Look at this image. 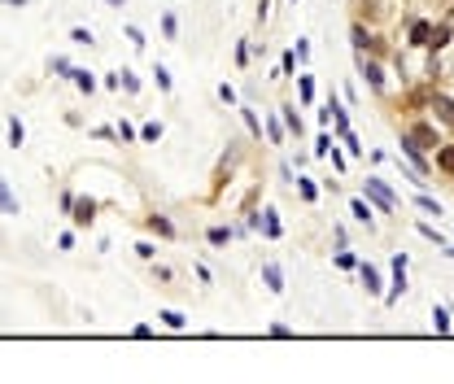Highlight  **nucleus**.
Returning <instances> with one entry per match:
<instances>
[{"label": "nucleus", "instance_id": "obj_1", "mask_svg": "<svg viewBox=\"0 0 454 384\" xmlns=\"http://www.w3.org/2000/svg\"><path fill=\"white\" fill-rule=\"evenodd\" d=\"M363 197L376 206V214H398V192H393L385 179L367 175V179H363Z\"/></svg>", "mask_w": 454, "mask_h": 384}, {"label": "nucleus", "instance_id": "obj_2", "mask_svg": "<svg viewBox=\"0 0 454 384\" xmlns=\"http://www.w3.org/2000/svg\"><path fill=\"white\" fill-rule=\"evenodd\" d=\"M354 66H358V75H363V83H367L372 92H385V88H389V75H385V66H380V57L354 53Z\"/></svg>", "mask_w": 454, "mask_h": 384}, {"label": "nucleus", "instance_id": "obj_3", "mask_svg": "<svg viewBox=\"0 0 454 384\" xmlns=\"http://www.w3.org/2000/svg\"><path fill=\"white\" fill-rule=\"evenodd\" d=\"M406 267H411V258L406 254H393V280L385 288V306H398L402 293H406Z\"/></svg>", "mask_w": 454, "mask_h": 384}, {"label": "nucleus", "instance_id": "obj_4", "mask_svg": "<svg viewBox=\"0 0 454 384\" xmlns=\"http://www.w3.org/2000/svg\"><path fill=\"white\" fill-rule=\"evenodd\" d=\"M406 136H411L415 144H420L424 153H437V144H441V131H437V123H424V118H415V123L406 127Z\"/></svg>", "mask_w": 454, "mask_h": 384}, {"label": "nucleus", "instance_id": "obj_5", "mask_svg": "<svg viewBox=\"0 0 454 384\" xmlns=\"http://www.w3.org/2000/svg\"><path fill=\"white\" fill-rule=\"evenodd\" d=\"M433 27H437V22H428V18H406V44H411V48H428V44H433Z\"/></svg>", "mask_w": 454, "mask_h": 384}, {"label": "nucleus", "instance_id": "obj_6", "mask_svg": "<svg viewBox=\"0 0 454 384\" xmlns=\"http://www.w3.org/2000/svg\"><path fill=\"white\" fill-rule=\"evenodd\" d=\"M350 40H354V53H385V44H380V35H372L363 27V22H350Z\"/></svg>", "mask_w": 454, "mask_h": 384}, {"label": "nucleus", "instance_id": "obj_7", "mask_svg": "<svg viewBox=\"0 0 454 384\" xmlns=\"http://www.w3.org/2000/svg\"><path fill=\"white\" fill-rule=\"evenodd\" d=\"M428 110H433V118H437L441 127L454 131V96H446V92L433 88V96H428Z\"/></svg>", "mask_w": 454, "mask_h": 384}, {"label": "nucleus", "instance_id": "obj_8", "mask_svg": "<svg viewBox=\"0 0 454 384\" xmlns=\"http://www.w3.org/2000/svg\"><path fill=\"white\" fill-rule=\"evenodd\" d=\"M97 210H101V201H97V197H75L70 223H75V227H92V223H97Z\"/></svg>", "mask_w": 454, "mask_h": 384}, {"label": "nucleus", "instance_id": "obj_9", "mask_svg": "<svg viewBox=\"0 0 454 384\" xmlns=\"http://www.w3.org/2000/svg\"><path fill=\"white\" fill-rule=\"evenodd\" d=\"M280 118H284V127H289V136L302 144V136H306V123H302V114H297V105L293 101H284L280 105Z\"/></svg>", "mask_w": 454, "mask_h": 384}, {"label": "nucleus", "instance_id": "obj_10", "mask_svg": "<svg viewBox=\"0 0 454 384\" xmlns=\"http://www.w3.org/2000/svg\"><path fill=\"white\" fill-rule=\"evenodd\" d=\"M350 214H354V223H363L367 232H372L376 227V206L367 197H350Z\"/></svg>", "mask_w": 454, "mask_h": 384}, {"label": "nucleus", "instance_id": "obj_11", "mask_svg": "<svg viewBox=\"0 0 454 384\" xmlns=\"http://www.w3.org/2000/svg\"><path fill=\"white\" fill-rule=\"evenodd\" d=\"M262 127H267V140H271V144H289V140H293L289 127H284V118H280V110H271L267 118H262Z\"/></svg>", "mask_w": 454, "mask_h": 384}, {"label": "nucleus", "instance_id": "obj_12", "mask_svg": "<svg viewBox=\"0 0 454 384\" xmlns=\"http://www.w3.org/2000/svg\"><path fill=\"white\" fill-rule=\"evenodd\" d=\"M358 280H363V288L372 297H385V280H380V271L372 267V262H358Z\"/></svg>", "mask_w": 454, "mask_h": 384}, {"label": "nucleus", "instance_id": "obj_13", "mask_svg": "<svg viewBox=\"0 0 454 384\" xmlns=\"http://www.w3.org/2000/svg\"><path fill=\"white\" fill-rule=\"evenodd\" d=\"M145 227H149L153 236H162V240H175L179 236V227L166 219V214H145Z\"/></svg>", "mask_w": 454, "mask_h": 384}, {"label": "nucleus", "instance_id": "obj_14", "mask_svg": "<svg viewBox=\"0 0 454 384\" xmlns=\"http://www.w3.org/2000/svg\"><path fill=\"white\" fill-rule=\"evenodd\" d=\"M433 166H437V175L454 179V144H437V153H433Z\"/></svg>", "mask_w": 454, "mask_h": 384}, {"label": "nucleus", "instance_id": "obj_15", "mask_svg": "<svg viewBox=\"0 0 454 384\" xmlns=\"http://www.w3.org/2000/svg\"><path fill=\"white\" fill-rule=\"evenodd\" d=\"M262 284H267V293H271V297H280V293H284V271L276 267V262H262Z\"/></svg>", "mask_w": 454, "mask_h": 384}, {"label": "nucleus", "instance_id": "obj_16", "mask_svg": "<svg viewBox=\"0 0 454 384\" xmlns=\"http://www.w3.org/2000/svg\"><path fill=\"white\" fill-rule=\"evenodd\" d=\"M258 227H262V232H267V240H280V236H284V223H280V214L271 210V206L258 214Z\"/></svg>", "mask_w": 454, "mask_h": 384}, {"label": "nucleus", "instance_id": "obj_17", "mask_svg": "<svg viewBox=\"0 0 454 384\" xmlns=\"http://www.w3.org/2000/svg\"><path fill=\"white\" fill-rule=\"evenodd\" d=\"M0 214H9V219H18V214H22V201L14 197L9 179H0Z\"/></svg>", "mask_w": 454, "mask_h": 384}, {"label": "nucleus", "instance_id": "obj_18", "mask_svg": "<svg viewBox=\"0 0 454 384\" xmlns=\"http://www.w3.org/2000/svg\"><path fill=\"white\" fill-rule=\"evenodd\" d=\"M236 114H241L245 118V131H249V136H254V140H262V131H267V127H262V118H258V110H254V105H236Z\"/></svg>", "mask_w": 454, "mask_h": 384}, {"label": "nucleus", "instance_id": "obj_19", "mask_svg": "<svg viewBox=\"0 0 454 384\" xmlns=\"http://www.w3.org/2000/svg\"><path fill=\"white\" fill-rule=\"evenodd\" d=\"M450 40H454V22L446 18V22H437V27H433V44H428V53H441V48H450Z\"/></svg>", "mask_w": 454, "mask_h": 384}, {"label": "nucleus", "instance_id": "obj_20", "mask_svg": "<svg viewBox=\"0 0 454 384\" xmlns=\"http://www.w3.org/2000/svg\"><path fill=\"white\" fill-rule=\"evenodd\" d=\"M5 127H9V149H14V153H18V149H27V127H22V118H18V114H9V123H5Z\"/></svg>", "mask_w": 454, "mask_h": 384}, {"label": "nucleus", "instance_id": "obj_21", "mask_svg": "<svg viewBox=\"0 0 454 384\" xmlns=\"http://www.w3.org/2000/svg\"><path fill=\"white\" fill-rule=\"evenodd\" d=\"M70 83H75V88H79L83 96H92V92H97V75H92V70H83V66L70 70Z\"/></svg>", "mask_w": 454, "mask_h": 384}, {"label": "nucleus", "instance_id": "obj_22", "mask_svg": "<svg viewBox=\"0 0 454 384\" xmlns=\"http://www.w3.org/2000/svg\"><path fill=\"white\" fill-rule=\"evenodd\" d=\"M158 323H162V328H171V332H184V328H188V315H184V310H171V306H166V310H158Z\"/></svg>", "mask_w": 454, "mask_h": 384}, {"label": "nucleus", "instance_id": "obj_23", "mask_svg": "<svg viewBox=\"0 0 454 384\" xmlns=\"http://www.w3.org/2000/svg\"><path fill=\"white\" fill-rule=\"evenodd\" d=\"M293 188H297V192H302V201H306V206H315V201H319V188H315V179H306V175H297V179H293Z\"/></svg>", "mask_w": 454, "mask_h": 384}, {"label": "nucleus", "instance_id": "obj_24", "mask_svg": "<svg viewBox=\"0 0 454 384\" xmlns=\"http://www.w3.org/2000/svg\"><path fill=\"white\" fill-rule=\"evenodd\" d=\"M153 83H158V92H166V96L175 92V79H171V70H166L162 62H153Z\"/></svg>", "mask_w": 454, "mask_h": 384}, {"label": "nucleus", "instance_id": "obj_25", "mask_svg": "<svg viewBox=\"0 0 454 384\" xmlns=\"http://www.w3.org/2000/svg\"><path fill=\"white\" fill-rule=\"evenodd\" d=\"M232 236H236V227H210V232H206V240H210V245H214V249H223V245H232Z\"/></svg>", "mask_w": 454, "mask_h": 384}, {"label": "nucleus", "instance_id": "obj_26", "mask_svg": "<svg viewBox=\"0 0 454 384\" xmlns=\"http://www.w3.org/2000/svg\"><path fill=\"white\" fill-rule=\"evenodd\" d=\"M297 96H302L306 110L315 105V79H310V75H297Z\"/></svg>", "mask_w": 454, "mask_h": 384}, {"label": "nucleus", "instance_id": "obj_27", "mask_svg": "<svg viewBox=\"0 0 454 384\" xmlns=\"http://www.w3.org/2000/svg\"><path fill=\"white\" fill-rule=\"evenodd\" d=\"M70 44L92 48V44H97V35H92V27H70Z\"/></svg>", "mask_w": 454, "mask_h": 384}, {"label": "nucleus", "instance_id": "obj_28", "mask_svg": "<svg viewBox=\"0 0 454 384\" xmlns=\"http://www.w3.org/2000/svg\"><path fill=\"white\" fill-rule=\"evenodd\" d=\"M70 70H75V62H70V57H49V75L70 79Z\"/></svg>", "mask_w": 454, "mask_h": 384}, {"label": "nucleus", "instance_id": "obj_29", "mask_svg": "<svg viewBox=\"0 0 454 384\" xmlns=\"http://www.w3.org/2000/svg\"><path fill=\"white\" fill-rule=\"evenodd\" d=\"M415 206H420L424 214H437V219H441V214H446V206H441L437 197H428V192H420V197H415Z\"/></svg>", "mask_w": 454, "mask_h": 384}, {"label": "nucleus", "instance_id": "obj_30", "mask_svg": "<svg viewBox=\"0 0 454 384\" xmlns=\"http://www.w3.org/2000/svg\"><path fill=\"white\" fill-rule=\"evenodd\" d=\"M118 140H123V144H140V127H131L127 118H118Z\"/></svg>", "mask_w": 454, "mask_h": 384}, {"label": "nucleus", "instance_id": "obj_31", "mask_svg": "<svg viewBox=\"0 0 454 384\" xmlns=\"http://www.w3.org/2000/svg\"><path fill=\"white\" fill-rule=\"evenodd\" d=\"M162 131H166L162 123H145V127H140V144H158V140H162Z\"/></svg>", "mask_w": 454, "mask_h": 384}, {"label": "nucleus", "instance_id": "obj_32", "mask_svg": "<svg viewBox=\"0 0 454 384\" xmlns=\"http://www.w3.org/2000/svg\"><path fill=\"white\" fill-rule=\"evenodd\" d=\"M162 35H166V40H179V18L171 14V9L162 14Z\"/></svg>", "mask_w": 454, "mask_h": 384}, {"label": "nucleus", "instance_id": "obj_33", "mask_svg": "<svg viewBox=\"0 0 454 384\" xmlns=\"http://www.w3.org/2000/svg\"><path fill=\"white\" fill-rule=\"evenodd\" d=\"M433 328H437L441 336L450 332V310H446V306H433Z\"/></svg>", "mask_w": 454, "mask_h": 384}, {"label": "nucleus", "instance_id": "obj_34", "mask_svg": "<svg viewBox=\"0 0 454 384\" xmlns=\"http://www.w3.org/2000/svg\"><path fill=\"white\" fill-rule=\"evenodd\" d=\"M118 79H123V92H127V96H136V92H140V75H131L127 66L118 70Z\"/></svg>", "mask_w": 454, "mask_h": 384}, {"label": "nucleus", "instance_id": "obj_35", "mask_svg": "<svg viewBox=\"0 0 454 384\" xmlns=\"http://www.w3.org/2000/svg\"><path fill=\"white\" fill-rule=\"evenodd\" d=\"M249 57H254V44H249V40H236V66H249Z\"/></svg>", "mask_w": 454, "mask_h": 384}, {"label": "nucleus", "instance_id": "obj_36", "mask_svg": "<svg viewBox=\"0 0 454 384\" xmlns=\"http://www.w3.org/2000/svg\"><path fill=\"white\" fill-rule=\"evenodd\" d=\"M293 70H297V53H284V57H280V70H276V79H289Z\"/></svg>", "mask_w": 454, "mask_h": 384}, {"label": "nucleus", "instance_id": "obj_37", "mask_svg": "<svg viewBox=\"0 0 454 384\" xmlns=\"http://www.w3.org/2000/svg\"><path fill=\"white\" fill-rule=\"evenodd\" d=\"M219 101L236 110V105H241V96H236V88H232V83H219Z\"/></svg>", "mask_w": 454, "mask_h": 384}, {"label": "nucleus", "instance_id": "obj_38", "mask_svg": "<svg viewBox=\"0 0 454 384\" xmlns=\"http://www.w3.org/2000/svg\"><path fill=\"white\" fill-rule=\"evenodd\" d=\"M136 258L153 262V258H158V245H153V240H136Z\"/></svg>", "mask_w": 454, "mask_h": 384}, {"label": "nucleus", "instance_id": "obj_39", "mask_svg": "<svg viewBox=\"0 0 454 384\" xmlns=\"http://www.w3.org/2000/svg\"><path fill=\"white\" fill-rule=\"evenodd\" d=\"M420 236H424V240H433V245H437V249H441V245H446V236H441V232H437V227H433V223H420Z\"/></svg>", "mask_w": 454, "mask_h": 384}, {"label": "nucleus", "instance_id": "obj_40", "mask_svg": "<svg viewBox=\"0 0 454 384\" xmlns=\"http://www.w3.org/2000/svg\"><path fill=\"white\" fill-rule=\"evenodd\" d=\"M337 267H341V271H358V254H350V249H341V254H337Z\"/></svg>", "mask_w": 454, "mask_h": 384}, {"label": "nucleus", "instance_id": "obj_41", "mask_svg": "<svg viewBox=\"0 0 454 384\" xmlns=\"http://www.w3.org/2000/svg\"><path fill=\"white\" fill-rule=\"evenodd\" d=\"M328 149H332V131H319V140H315V158H328Z\"/></svg>", "mask_w": 454, "mask_h": 384}, {"label": "nucleus", "instance_id": "obj_42", "mask_svg": "<svg viewBox=\"0 0 454 384\" xmlns=\"http://www.w3.org/2000/svg\"><path fill=\"white\" fill-rule=\"evenodd\" d=\"M153 280H158V284H171V280H175V271H171V267H162V262H153Z\"/></svg>", "mask_w": 454, "mask_h": 384}, {"label": "nucleus", "instance_id": "obj_43", "mask_svg": "<svg viewBox=\"0 0 454 384\" xmlns=\"http://www.w3.org/2000/svg\"><path fill=\"white\" fill-rule=\"evenodd\" d=\"M57 210H62V214H70V210H75V192H62V197H57Z\"/></svg>", "mask_w": 454, "mask_h": 384}, {"label": "nucleus", "instance_id": "obj_44", "mask_svg": "<svg viewBox=\"0 0 454 384\" xmlns=\"http://www.w3.org/2000/svg\"><path fill=\"white\" fill-rule=\"evenodd\" d=\"M127 40H131V48H145L149 40H145V31H140V27H127Z\"/></svg>", "mask_w": 454, "mask_h": 384}, {"label": "nucleus", "instance_id": "obj_45", "mask_svg": "<svg viewBox=\"0 0 454 384\" xmlns=\"http://www.w3.org/2000/svg\"><path fill=\"white\" fill-rule=\"evenodd\" d=\"M341 144H350V153H354V158H358V153H363V140H358L354 131H345V136H341Z\"/></svg>", "mask_w": 454, "mask_h": 384}, {"label": "nucleus", "instance_id": "obj_46", "mask_svg": "<svg viewBox=\"0 0 454 384\" xmlns=\"http://www.w3.org/2000/svg\"><path fill=\"white\" fill-rule=\"evenodd\" d=\"M267 336H276V341H284V336H293V328H289V323H271V328H267Z\"/></svg>", "mask_w": 454, "mask_h": 384}, {"label": "nucleus", "instance_id": "obj_47", "mask_svg": "<svg viewBox=\"0 0 454 384\" xmlns=\"http://www.w3.org/2000/svg\"><path fill=\"white\" fill-rule=\"evenodd\" d=\"M57 249L70 254V249H75V232H62V236H57Z\"/></svg>", "mask_w": 454, "mask_h": 384}, {"label": "nucleus", "instance_id": "obj_48", "mask_svg": "<svg viewBox=\"0 0 454 384\" xmlns=\"http://www.w3.org/2000/svg\"><path fill=\"white\" fill-rule=\"evenodd\" d=\"M293 53H297V62H306V57H310V40H302V35H297V48H293Z\"/></svg>", "mask_w": 454, "mask_h": 384}, {"label": "nucleus", "instance_id": "obj_49", "mask_svg": "<svg viewBox=\"0 0 454 384\" xmlns=\"http://www.w3.org/2000/svg\"><path fill=\"white\" fill-rule=\"evenodd\" d=\"M131 336H136V341H149L153 328H149V323H136V328H131Z\"/></svg>", "mask_w": 454, "mask_h": 384}, {"label": "nucleus", "instance_id": "obj_50", "mask_svg": "<svg viewBox=\"0 0 454 384\" xmlns=\"http://www.w3.org/2000/svg\"><path fill=\"white\" fill-rule=\"evenodd\" d=\"M101 83H105V88H110V92H118V88H123V79H118V70H110V75H105Z\"/></svg>", "mask_w": 454, "mask_h": 384}, {"label": "nucleus", "instance_id": "obj_51", "mask_svg": "<svg viewBox=\"0 0 454 384\" xmlns=\"http://www.w3.org/2000/svg\"><path fill=\"white\" fill-rule=\"evenodd\" d=\"M328 158H332V166H337V175H345V158L337 153V144H332V149H328Z\"/></svg>", "mask_w": 454, "mask_h": 384}, {"label": "nucleus", "instance_id": "obj_52", "mask_svg": "<svg viewBox=\"0 0 454 384\" xmlns=\"http://www.w3.org/2000/svg\"><path fill=\"white\" fill-rule=\"evenodd\" d=\"M193 271H197V280H201V284H210V280H214V275H210V267H206V262H197V267H193Z\"/></svg>", "mask_w": 454, "mask_h": 384}, {"label": "nucleus", "instance_id": "obj_53", "mask_svg": "<svg viewBox=\"0 0 454 384\" xmlns=\"http://www.w3.org/2000/svg\"><path fill=\"white\" fill-rule=\"evenodd\" d=\"M280 179H284V184H293V179H297V171H293L289 162H280Z\"/></svg>", "mask_w": 454, "mask_h": 384}, {"label": "nucleus", "instance_id": "obj_54", "mask_svg": "<svg viewBox=\"0 0 454 384\" xmlns=\"http://www.w3.org/2000/svg\"><path fill=\"white\" fill-rule=\"evenodd\" d=\"M0 5H9V9H27L31 0H0Z\"/></svg>", "mask_w": 454, "mask_h": 384}, {"label": "nucleus", "instance_id": "obj_55", "mask_svg": "<svg viewBox=\"0 0 454 384\" xmlns=\"http://www.w3.org/2000/svg\"><path fill=\"white\" fill-rule=\"evenodd\" d=\"M105 5H114V9H123V5H127V0H105Z\"/></svg>", "mask_w": 454, "mask_h": 384}, {"label": "nucleus", "instance_id": "obj_56", "mask_svg": "<svg viewBox=\"0 0 454 384\" xmlns=\"http://www.w3.org/2000/svg\"><path fill=\"white\" fill-rule=\"evenodd\" d=\"M289 5H297V0H289Z\"/></svg>", "mask_w": 454, "mask_h": 384}]
</instances>
